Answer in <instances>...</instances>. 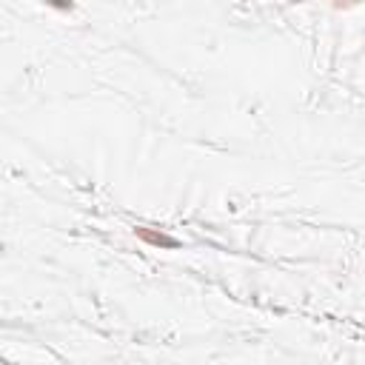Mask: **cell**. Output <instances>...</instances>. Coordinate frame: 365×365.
<instances>
[{"label": "cell", "instance_id": "cell-1", "mask_svg": "<svg viewBox=\"0 0 365 365\" xmlns=\"http://www.w3.org/2000/svg\"><path fill=\"white\" fill-rule=\"evenodd\" d=\"M52 6H60V9H71V0H48Z\"/></svg>", "mask_w": 365, "mask_h": 365}]
</instances>
